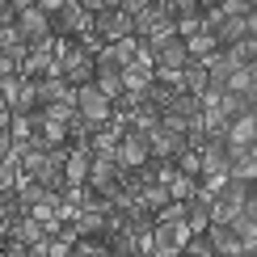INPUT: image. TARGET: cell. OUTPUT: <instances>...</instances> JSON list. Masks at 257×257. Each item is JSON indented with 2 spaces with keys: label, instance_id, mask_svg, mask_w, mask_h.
<instances>
[{
  "label": "cell",
  "instance_id": "8fae6325",
  "mask_svg": "<svg viewBox=\"0 0 257 257\" xmlns=\"http://www.w3.org/2000/svg\"><path fill=\"white\" fill-rule=\"evenodd\" d=\"M228 148H253L257 144V114H244V118L228 122V135H223Z\"/></svg>",
  "mask_w": 257,
  "mask_h": 257
},
{
  "label": "cell",
  "instance_id": "484cf974",
  "mask_svg": "<svg viewBox=\"0 0 257 257\" xmlns=\"http://www.w3.org/2000/svg\"><path fill=\"white\" fill-rule=\"evenodd\" d=\"M38 114H42L47 122H59V126H68L76 110H72V101H51V105H38Z\"/></svg>",
  "mask_w": 257,
  "mask_h": 257
},
{
  "label": "cell",
  "instance_id": "2e32d148",
  "mask_svg": "<svg viewBox=\"0 0 257 257\" xmlns=\"http://www.w3.org/2000/svg\"><path fill=\"white\" fill-rule=\"evenodd\" d=\"M135 202H139L144 211H152V215H156V211H160V207L169 202V190L160 186V181H144V186L135 190Z\"/></svg>",
  "mask_w": 257,
  "mask_h": 257
},
{
  "label": "cell",
  "instance_id": "7402d4cb",
  "mask_svg": "<svg viewBox=\"0 0 257 257\" xmlns=\"http://www.w3.org/2000/svg\"><path fill=\"white\" fill-rule=\"evenodd\" d=\"M202 89H207V68L198 59H190L181 68V93H202Z\"/></svg>",
  "mask_w": 257,
  "mask_h": 257
},
{
  "label": "cell",
  "instance_id": "e0dca14e",
  "mask_svg": "<svg viewBox=\"0 0 257 257\" xmlns=\"http://www.w3.org/2000/svg\"><path fill=\"white\" fill-rule=\"evenodd\" d=\"M68 223L80 232V236H101V232H105V215H101V211H93V207H80L76 219H68Z\"/></svg>",
  "mask_w": 257,
  "mask_h": 257
},
{
  "label": "cell",
  "instance_id": "7a4b0ae2",
  "mask_svg": "<svg viewBox=\"0 0 257 257\" xmlns=\"http://www.w3.org/2000/svg\"><path fill=\"white\" fill-rule=\"evenodd\" d=\"M68 101H72V110H76L80 118H89V122H105V118H110V97H105V93H101L93 80L76 84Z\"/></svg>",
  "mask_w": 257,
  "mask_h": 257
},
{
  "label": "cell",
  "instance_id": "8d00e7d4",
  "mask_svg": "<svg viewBox=\"0 0 257 257\" xmlns=\"http://www.w3.org/2000/svg\"><path fill=\"white\" fill-rule=\"evenodd\" d=\"M0 105H5V97H0Z\"/></svg>",
  "mask_w": 257,
  "mask_h": 257
},
{
  "label": "cell",
  "instance_id": "277c9868",
  "mask_svg": "<svg viewBox=\"0 0 257 257\" xmlns=\"http://www.w3.org/2000/svg\"><path fill=\"white\" fill-rule=\"evenodd\" d=\"M89 30L101 38V47H110V42H118V38H126V34H135L131 17H126L122 9H101V13H93Z\"/></svg>",
  "mask_w": 257,
  "mask_h": 257
},
{
  "label": "cell",
  "instance_id": "5bb4252c",
  "mask_svg": "<svg viewBox=\"0 0 257 257\" xmlns=\"http://www.w3.org/2000/svg\"><path fill=\"white\" fill-rule=\"evenodd\" d=\"M219 114L223 118H244V114H257V97H244V93H223L219 97Z\"/></svg>",
  "mask_w": 257,
  "mask_h": 257
},
{
  "label": "cell",
  "instance_id": "30bf717a",
  "mask_svg": "<svg viewBox=\"0 0 257 257\" xmlns=\"http://www.w3.org/2000/svg\"><path fill=\"white\" fill-rule=\"evenodd\" d=\"M114 173H118V160H114V152H93L84 186H89V190H105V186L114 181Z\"/></svg>",
  "mask_w": 257,
  "mask_h": 257
},
{
  "label": "cell",
  "instance_id": "44dd1931",
  "mask_svg": "<svg viewBox=\"0 0 257 257\" xmlns=\"http://www.w3.org/2000/svg\"><path fill=\"white\" fill-rule=\"evenodd\" d=\"M228 93H244V97H257V63L253 68H236L228 76Z\"/></svg>",
  "mask_w": 257,
  "mask_h": 257
},
{
  "label": "cell",
  "instance_id": "f1b7e54d",
  "mask_svg": "<svg viewBox=\"0 0 257 257\" xmlns=\"http://www.w3.org/2000/svg\"><path fill=\"white\" fill-rule=\"evenodd\" d=\"M181 253H190V257H211V240H207V232H190L186 244H181Z\"/></svg>",
  "mask_w": 257,
  "mask_h": 257
},
{
  "label": "cell",
  "instance_id": "cb8c5ba5",
  "mask_svg": "<svg viewBox=\"0 0 257 257\" xmlns=\"http://www.w3.org/2000/svg\"><path fill=\"white\" fill-rule=\"evenodd\" d=\"M152 72L156 68H122V93H144L148 89V80H152Z\"/></svg>",
  "mask_w": 257,
  "mask_h": 257
},
{
  "label": "cell",
  "instance_id": "ffe728a7",
  "mask_svg": "<svg viewBox=\"0 0 257 257\" xmlns=\"http://www.w3.org/2000/svg\"><path fill=\"white\" fill-rule=\"evenodd\" d=\"M21 177H26V173H21V160L9 152L5 160H0V194H13V190L21 186Z\"/></svg>",
  "mask_w": 257,
  "mask_h": 257
},
{
  "label": "cell",
  "instance_id": "52a82bcc",
  "mask_svg": "<svg viewBox=\"0 0 257 257\" xmlns=\"http://www.w3.org/2000/svg\"><path fill=\"white\" fill-rule=\"evenodd\" d=\"M148 131H126L118 139V148H114V160H118V169H139L148 165Z\"/></svg>",
  "mask_w": 257,
  "mask_h": 257
},
{
  "label": "cell",
  "instance_id": "e575fe53",
  "mask_svg": "<svg viewBox=\"0 0 257 257\" xmlns=\"http://www.w3.org/2000/svg\"><path fill=\"white\" fill-rule=\"evenodd\" d=\"M101 257H122V253H114V249H105V253H101Z\"/></svg>",
  "mask_w": 257,
  "mask_h": 257
},
{
  "label": "cell",
  "instance_id": "83f0119b",
  "mask_svg": "<svg viewBox=\"0 0 257 257\" xmlns=\"http://www.w3.org/2000/svg\"><path fill=\"white\" fill-rule=\"evenodd\" d=\"M240 211V202H228V198H215L211 202V223H232Z\"/></svg>",
  "mask_w": 257,
  "mask_h": 257
},
{
  "label": "cell",
  "instance_id": "f546056e",
  "mask_svg": "<svg viewBox=\"0 0 257 257\" xmlns=\"http://www.w3.org/2000/svg\"><path fill=\"white\" fill-rule=\"evenodd\" d=\"M152 219H156V223H181V219H186V207H181V202H173V198H169V202H165V207L156 211Z\"/></svg>",
  "mask_w": 257,
  "mask_h": 257
},
{
  "label": "cell",
  "instance_id": "9a60e30c",
  "mask_svg": "<svg viewBox=\"0 0 257 257\" xmlns=\"http://www.w3.org/2000/svg\"><path fill=\"white\" fill-rule=\"evenodd\" d=\"M223 55H228L232 72H236V68H253V63H257V38H240V42H232V47H223Z\"/></svg>",
  "mask_w": 257,
  "mask_h": 257
},
{
  "label": "cell",
  "instance_id": "1f68e13d",
  "mask_svg": "<svg viewBox=\"0 0 257 257\" xmlns=\"http://www.w3.org/2000/svg\"><path fill=\"white\" fill-rule=\"evenodd\" d=\"M0 257H30V244H21V240H5V253Z\"/></svg>",
  "mask_w": 257,
  "mask_h": 257
},
{
  "label": "cell",
  "instance_id": "6da1fadb",
  "mask_svg": "<svg viewBox=\"0 0 257 257\" xmlns=\"http://www.w3.org/2000/svg\"><path fill=\"white\" fill-rule=\"evenodd\" d=\"M55 72L76 89V84L93 80V51L80 47L76 38H55Z\"/></svg>",
  "mask_w": 257,
  "mask_h": 257
},
{
  "label": "cell",
  "instance_id": "4316f807",
  "mask_svg": "<svg viewBox=\"0 0 257 257\" xmlns=\"http://www.w3.org/2000/svg\"><path fill=\"white\" fill-rule=\"evenodd\" d=\"M93 126H97V122H89V118H80V114H72V122H68V144H89Z\"/></svg>",
  "mask_w": 257,
  "mask_h": 257
},
{
  "label": "cell",
  "instance_id": "603a6c76",
  "mask_svg": "<svg viewBox=\"0 0 257 257\" xmlns=\"http://www.w3.org/2000/svg\"><path fill=\"white\" fill-rule=\"evenodd\" d=\"M165 190H169V198H173V202H186V198H190V194H194V190H198V177L173 173V177L165 181Z\"/></svg>",
  "mask_w": 257,
  "mask_h": 257
},
{
  "label": "cell",
  "instance_id": "4dcf8cb0",
  "mask_svg": "<svg viewBox=\"0 0 257 257\" xmlns=\"http://www.w3.org/2000/svg\"><path fill=\"white\" fill-rule=\"evenodd\" d=\"M211 5H219L228 17H240V13H253V9H257V0H211Z\"/></svg>",
  "mask_w": 257,
  "mask_h": 257
},
{
  "label": "cell",
  "instance_id": "ba28073f",
  "mask_svg": "<svg viewBox=\"0 0 257 257\" xmlns=\"http://www.w3.org/2000/svg\"><path fill=\"white\" fill-rule=\"evenodd\" d=\"M148 51H152V63L156 68H186L190 55H186V42H181L177 34H169V38H160V42H144Z\"/></svg>",
  "mask_w": 257,
  "mask_h": 257
},
{
  "label": "cell",
  "instance_id": "d6a6232c",
  "mask_svg": "<svg viewBox=\"0 0 257 257\" xmlns=\"http://www.w3.org/2000/svg\"><path fill=\"white\" fill-rule=\"evenodd\" d=\"M38 0H9V9H13V13H26V9H34Z\"/></svg>",
  "mask_w": 257,
  "mask_h": 257
},
{
  "label": "cell",
  "instance_id": "5b68a950",
  "mask_svg": "<svg viewBox=\"0 0 257 257\" xmlns=\"http://www.w3.org/2000/svg\"><path fill=\"white\" fill-rule=\"evenodd\" d=\"M47 17H51V34H55V38H76L80 30H89V21H93L76 0H63L55 13H47Z\"/></svg>",
  "mask_w": 257,
  "mask_h": 257
},
{
  "label": "cell",
  "instance_id": "836d02e7",
  "mask_svg": "<svg viewBox=\"0 0 257 257\" xmlns=\"http://www.w3.org/2000/svg\"><path fill=\"white\" fill-rule=\"evenodd\" d=\"M9 118H13V114H9V105H0V131H9Z\"/></svg>",
  "mask_w": 257,
  "mask_h": 257
},
{
  "label": "cell",
  "instance_id": "9c48e42d",
  "mask_svg": "<svg viewBox=\"0 0 257 257\" xmlns=\"http://www.w3.org/2000/svg\"><path fill=\"white\" fill-rule=\"evenodd\" d=\"M207 240H211V257H240V236L228 223H207Z\"/></svg>",
  "mask_w": 257,
  "mask_h": 257
},
{
  "label": "cell",
  "instance_id": "ac0fdd59",
  "mask_svg": "<svg viewBox=\"0 0 257 257\" xmlns=\"http://www.w3.org/2000/svg\"><path fill=\"white\" fill-rule=\"evenodd\" d=\"M215 198H228V202H240V207H244V202H257V181H223V186H219V194Z\"/></svg>",
  "mask_w": 257,
  "mask_h": 257
},
{
  "label": "cell",
  "instance_id": "4fadbf2b",
  "mask_svg": "<svg viewBox=\"0 0 257 257\" xmlns=\"http://www.w3.org/2000/svg\"><path fill=\"white\" fill-rule=\"evenodd\" d=\"M160 114H173L181 122H194V118H202V101H198V93H177V97L169 101V110H160Z\"/></svg>",
  "mask_w": 257,
  "mask_h": 257
},
{
  "label": "cell",
  "instance_id": "d590c367",
  "mask_svg": "<svg viewBox=\"0 0 257 257\" xmlns=\"http://www.w3.org/2000/svg\"><path fill=\"white\" fill-rule=\"evenodd\" d=\"M177 257H190V253H177Z\"/></svg>",
  "mask_w": 257,
  "mask_h": 257
},
{
  "label": "cell",
  "instance_id": "7c38bea8",
  "mask_svg": "<svg viewBox=\"0 0 257 257\" xmlns=\"http://www.w3.org/2000/svg\"><path fill=\"white\" fill-rule=\"evenodd\" d=\"M34 97H38V105L68 101V97H72V84L63 80V76H38V80H34Z\"/></svg>",
  "mask_w": 257,
  "mask_h": 257
},
{
  "label": "cell",
  "instance_id": "3957f363",
  "mask_svg": "<svg viewBox=\"0 0 257 257\" xmlns=\"http://www.w3.org/2000/svg\"><path fill=\"white\" fill-rule=\"evenodd\" d=\"M211 38H215V47H232V42H240V38H257V9L253 13H240V17L223 13L215 21V30H211Z\"/></svg>",
  "mask_w": 257,
  "mask_h": 257
},
{
  "label": "cell",
  "instance_id": "d6986e66",
  "mask_svg": "<svg viewBox=\"0 0 257 257\" xmlns=\"http://www.w3.org/2000/svg\"><path fill=\"white\" fill-rule=\"evenodd\" d=\"M135 51H139V38L126 34V38H118V42H110L105 55L114 59V68H131V63H135Z\"/></svg>",
  "mask_w": 257,
  "mask_h": 257
},
{
  "label": "cell",
  "instance_id": "d4e9b609",
  "mask_svg": "<svg viewBox=\"0 0 257 257\" xmlns=\"http://www.w3.org/2000/svg\"><path fill=\"white\" fill-rule=\"evenodd\" d=\"M181 42H186V55L190 59H207L211 51H215V38H211L207 30H198V34H190V38H181Z\"/></svg>",
  "mask_w": 257,
  "mask_h": 257
},
{
  "label": "cell",
  "instance_id": "8992f818",
  "mask_svg": "<svg viewBox=\"0 0 257 257\" xmlns=\"http://www.w3.org/2000/svg\"><path fill=\"white\" fill-rule=\"evenodd\" d=\"M190 228L186 223H156L152 228V244H148V257H177L181 244H186Z\"/></svg>",
  "mask_w": 257,
  "mask_h": 257
}]
</instances>
